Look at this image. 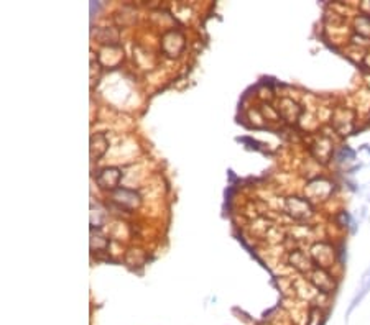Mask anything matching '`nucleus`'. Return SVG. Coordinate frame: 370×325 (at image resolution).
Masks as SVG:
<instances>
[{"label": "nucleus", "instance_id": "obj_1", "mask_svg": "<svg viewBox=\"0 0 370 325\" xmlns=\"http://www.w3.org/2000/svg\"><path fill=\"white\" fill-rule=\"evenodd\" d=\"M285 209L295 220H309L314 215V207L306 197L290 196L285 201Z\"/></svg>", "mask_w": 370, "mask_h": 325}, {"label": "nucleus", "instance_id": "obj_2", "mask_svg": "<svg viewBox=\"0 0 370 325\" xmlns=\"http://www.w3.org/2000/svg\"><path fill=\"white\" fill-rule=\"evenodd\" d=\"M120 179H122V171L119 168H115V166H106V168L99 169L96 174L97 186L109 192H114L119 189Z\"/></svg>", "mask_w": 370, "mask_h": 325}, {"label": "nucleus", "instance_id": "obj_3", "mask_svg": "<svg viewBox=\"0 0 370 325\" xmlns=\"http://www.w3.org/2000/svg\"><path fill=\"white\" fill-rule=\"evenodd\" d=\"M112 201H114V204L119 207V209L132 210V209H135V207L140 205L142 197H140V194L135 192L133 189L119 187L117 191L112 192Z\"/></svg>", "mask_w": 370, "mask_h": 325}, {"label": "nucleus", "instance_id": "obj_4", "mask_svg": "<svg viewBox=\"0 0 370 325\" xmlns=\"http://www.w3.org/2000/svg\"><path fill=\"white\" fill-rule=\"evenodd\" d=\"M161 49H163L166 56L170 58L178 56L184 49V35L179 30L166 31L163 38H161Z\"/></svg>", "mask_w": 370, "mask_h": 325}, {"label": "nucleus", "instance_id": "obj_5", "mask_svg": "<svg viewBox=\"0 0 370 325\" xmlns=\"http://www.w3.org/2000/svg\"><path fill=\"white\" fill-rule=\"evenodd\" d=\"M309 281L313 283V286L318 289L323 294H331L336 289V283H334V278L327 273V269L318 268L316 266L313 273L309 274Z\"/></svg>", "mask_w": 370, "mask_h": 325}, {"label": "nucleus", "instance_id": "obj_6", "mask_svg": "<svg viewBox=\"0 0 370 325\" xmlns=\"http://www.w3.org/2000/svg\"><path fill=\"white\" fill-rule=\"evenodd\" d=\"M91 146H89V151H91V160L97 161L106 155L107 150H109V138L104 133H94L91 137Z\"/></svg>", "mask_w": 370, "mask_h": 325}, {"label": "nucleus", "instance_id": "obj_7", "mask_svg": "<svg viewBox=\"0 0 370 325\" xmlns=\"http://www.w3.org/2000/svg\"><path fill=\"white\" fill-rule=\"evenodd\" d=\"M278 112L286 122H298L301 112H303V108L298 105L296 102H293L291 99H282L280 107H278Z\"/></svg>", "mask_w": 370, "mask_h": 325}, {"label": "nucleus", "instance_id": "obj_8", "mask_svg": "<svg viewBox=\"0 0 370 325\" xmlns=\"http://www.w3.org/2000/svg\"><path fill=\"white\" fill-rule=\"evenodd\" d=\"M107 246H109V240H107V237L102 233V230L99 227H92L91 228V250H92V253L107 251Z\"/></svg>", "mask_w": 370, "mask_h": 325}, {"label": "nucleus", "instance_id": "obj_9", "mask_svg": "<svg viewBox=\"0 0 370 325\" xmlns=\"http://www.w3.org/2000/svg\"><path fill=\"white\" fill-rule=\"evenodd\" d=\"M324 320H326V312L319 305H311L306 317V325H323Z\"/></svg>", "mask_w": 370, "mask_h": 325}, {"label": "nucleus", "instance_id": "obj_10", "mask_svg": "<svg viewBox=\"0 0 370 325\" xmlns=\"http://www.w3.org/2000/svg\"><path fill=\"white\" fill-rule=\"evenodd\" d=\"M96 36H97L99 41L109 44V46L117 44V40H119V33H117V30H114V28H102Z\"/></svg>", "mask_w": 370, "mask_h": 325}]
</instances>
